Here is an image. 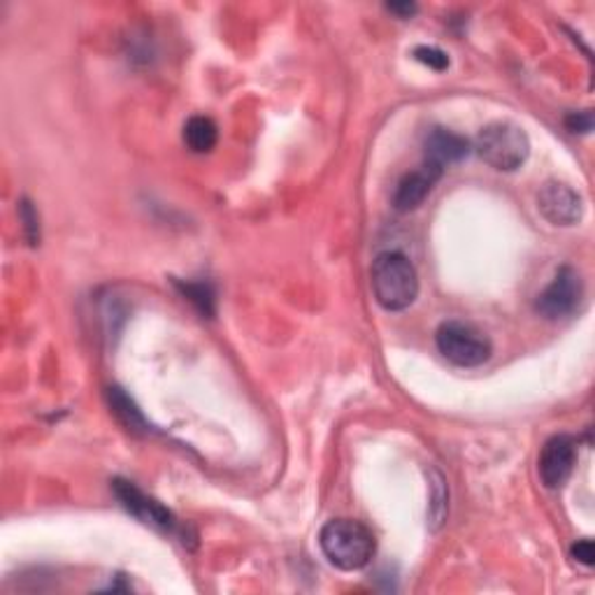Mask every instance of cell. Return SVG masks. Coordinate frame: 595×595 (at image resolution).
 I'll return each mask as SVG.
<instances>
[{
    "instance_id": "cell-1",
    "label": "cell",
    "mask_w": 595,
    "mask_h": 595,
    "mask_svg": "<svg viewBox=\"0 0 595 595\" xmlns=\"http://www.w3.org/2000/svg\"><path fill=\"white\" fill-rule=\"evenodd\" d=\"M319 546L331 566L342 572L363 570L377 552V540L365 523L333 519L319 533Z\"/></svg>"
},
{
    "instance_id": "cell-2",
    "label": "cell",
    "mask_w": 595,
    "mask_h": 595,
    "mask_svg": "<svg viewBox=\"0 0 595 595\" xmlns=\"http://www.w3.org/2000/svg\"><path fill=\"white\" fill-rule=\"evenodd\" d=\"M370 284L386 312H403L419 296V275L414 263L400 251H384L373 261Z\"/></svg>"
},
{
    "instance_id": "cell-3",
    "label": "cell",
    "mask_w": 595,
    "mask_h": 595,
    "mask_svg": "<svg viewBox=\"0 0 595 595\" xmlns=\"http://www.w3.org/2000/svg\"><path fill=\"white\" fill-rule=\"evenodd\" d=\"M475 150L479 158L501 172L519 170L530 154V140L521 126L512 121H493L477 135Z\"/></svg>"
},
{
    "instance_id": "cell-4",
    "label": "cell",
    "mask_w": 595,
    "mask_h": 595,
    "mask_svg": "<svg viewBox=\"0 0 595 595\" xmlns=\"http://www.w3.org/2000/svg\"><path fill=\"white\" fill-rule=\"evenodd\" d=\"M436 345L442 357L458 367L484 365L493 353L489 337L465 321H444L436 333Z\"/></svg>"
},
{
    "instance_id": "cell-5",
    "label": "cell",
    "mask_w": 595,
    "mask_h": 595,
    "mask_svg": "<svg viewBox=\"0 0 595 595\" xmlns=\"http://www.w3.org/2000/svg\"><path fill=\"white\" fill-rule=\"evenodd\" d=\"M112 491H115L119 505L144 526H152L160 530V533H177L174 514L166 505H160L158 501H154V497H150L147 493H142L133 481L115 479L112 481Z\"/></svg>"
},
{
    "instance_id": "cell-6",
    "label": "cell",
    "mask_w": 595,
    "mask_h": 595,
    "mask_svg": "<svg viewBox=\"0 0 595 595\" xmlns=\"http://www.w3.org/2000/svg\"><path fill=\"white\" fill-rule=\"evenodd\" d=\"M582 296H584V282L579 277V272L570 266H562L549 282V286H546L538 296L535 310L544 319L570 316L577 310Z\"/></svg>"
},
{
    "instance_id": "cell-7",
    "label": "cell",
    "mask_w": 595,
    "mask_h": 595,
    "mask_svg": "<svg viewBox=\"0 0 595 595\" xmlns=\"http://www.w3.org/2000/svg\"><path fill=\"white\" fill-rule=\"evenodd\" d=\"M577 463V442L572 436H554L542 447L538 473L546 489H560L570 479Z\"/></svg>"
},
{
    "instance_id": "cell-8",
    "label": "cell",
    "mask_w": 595,
    "mask_h": 595,
    "mask_svg": "<svg viewBox=\"0 0 595 595\" xmlns=\"http://www.w3.org/2000/svg\"><path fill=\"white\" fill-rule=\"evenodd\" d=\"M538 207L546 221L554 227H574L584 217V201L579 193L560 182L544 184L538 193Z\"/></svg>"
},
{
    "instance_id": "cell-9",
    "label": "cell",
    "mask_w": 595,
    "mask_h": 595,
    "mask_svg": "<svg viewBox=\"0 0 595 595\" xmlns=\"http://www.w3.org/2000/svg\"><path fill=\"white\" fill-rule=\"evenodd\" d=\"M444 170L436 164H424L408 172L403 180H400L396 193H393V207L398 212H414L416 207H422L424 201L430 196V191L442 180Z\"/></svg>"
},
{
    "instance_id": "cell-10",
    "label": "cell",
    "mask_w": 595,
    "mask_h": 595,
    "mask_svg": "<svg viewBox=\"0 0 595 595\" xmlns=\"http://www.w3.org/2000/svg\"><path fill=\"white\" fill-rule=\"evenodd\" d=\"M424 147H426L424 160L440 166L442 170L458 164L463 158H468L473 152V144L468 138L447 131V128H432Z\"/></svg>"
},
{
    "instance_id": "cell-11",
    "label": "cell",
    "mask_w": 595,
    "mask_h": 595,
    "mask_svg": "<svg viewBox=\"0 0 595 595\" xmlns=\"http://www.w3.org/2000/svg\"><path fill=\"white\" fill-rule=\"evenodd\" d=\"M107 403L112 414L117 416L119 424H124L131 432H150L147 416L135 405V400L128 396L119 386H112L107 389Z\"/></svg>"
},
{
    "instance_id": "cell-12",
    "label": "cell",
    "mask_w": 595,
    "mask_h": 595,
    "mask_svg": "<svg viewBox=\"0 0 595 595\" xmlns=\"http://www.w3.org/2000/svg\"><path fill=\"white\" fill-rule=\"evenodd\" d=\"M219 128L210 117H191L184 126V142L191 152L207 154L217 147Z\"/></svg>"
},
{
    "instance_id": "cell-13",
    "label": "cell",
    "mask_w": 595,
    "mask_h": 595,
    "mask_svg": "<svg viewBox=\"0 0 595 595\" xmlns=\"http://www.w3.org/2000/svg\"><path fill=\"white\" fill-rule=\"evenodd\" d=\"M174 286H177V292H180L203 316H215L217 294H215V286L210 282L174 280Z\"/></svg>"
},
{
    "instance_id": "cell-14",
    "label": "cell",
    "mask_w": 595,
    "mask_h": 595,
    "mask_svg": "<svg viewBox=\"0 0 595 595\" xmlns=\"http://www.w3.org/2000/svg\"><path fill=\"white\" fill-rule=\"evenodd\" d=\"M414 59L424 63V66H428L430 70L436 73H442L449 68V54L442 52L440 47H428V44H422L414 50Z\"/></svg>"
},
{
    "instance_id": "cell-15",
    "label": "cell",
    "mask_w": 595,
    "mask_h": 595,
    "mask_svg": "<svg viewBox=\"0 0 595 595\" xmlns=\"http://www.w3.org/2000/svg\"><path fill=\"white\" fill-rule=\"evenodd\" d=\"M20 217L24 221V233L28 237L30 245H40V217H38V210L34 207V203H30L28 198L22 201L20 205Z\"/></svg>"
},
{
    "instance_id": "cell-16",
    "label": "cell",
    "mask_w": 595,
    "mask_h": 595,
    "mask_svg": "<svg viewBox=\"0 0 595 595\" xmlns=\"http://www.w3.org/2000/svg\"><path fill=\"white\" fill-rule=\"evenodd\" d=\"M568 131L572 133H591L593 131V112L584 109V112H572V115L566 119Z\"/></svg>"
},
{
    "instance_id": "cell-17",
    "label": "cell",
    "mask_w": 595,
    "mask_h": 595,
    "mask_svg": "<svg viewBox=\"0 0 595 595\" xmlns=\"http://www.w3.org/2000/svg\"><path fill=\"white\" fill-rule=\"evenodd\" d=\"M572 556H574V560L582 562V566L591 568L593 562H595L593 542H591V540H579V542L572 546Z\"/></svg>"
},
{
    "instance_id": "cell-18",
    "label": "cell",
    "mask_w": 595,
    "mask_h": 595,
    "mask_svg": "<svg viewBox=\"0 0 595 595\" xmlns=\"http://www.w3.org/2000/svg\"><path fill=\"white\" fill-rule=\"evenodd\" d=\"M386 10L398 14L400 20H410L412 14H416V10H419V8H416L414 3H389V5H386Z\"/></svg>"
}]
</instances>
